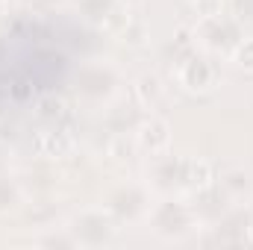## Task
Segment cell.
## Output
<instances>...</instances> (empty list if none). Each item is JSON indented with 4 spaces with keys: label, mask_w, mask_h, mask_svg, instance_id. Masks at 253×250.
<instances>
[{
    "label": "cell",
    "mask_w": 253,
    "mask_h": 250,
    "mask_svg": "<svg viewBox=\"0 0 253 250\" xmlns=\"http://www.w3.org/2000/svg\"><path fill=\"white\" fill-rule=\"evenodd\" d=\"M138 138H141V144H144L147 150H162V147L171 141V132H168V124H165V121L150 118V121H144V124H141Z\"/></svg>",
    "instance_id": "6da1fadb"
},
{
    "label": "cell",
    "mask_w": 253,
    "mask_h": 250,
    "mask_svg": "<svg viewBox=\"0 0 253 250\" xmlns=\"http://www.w3.org/2000/svg\"><path fill=\"white\" fill-rule=\"evenodd\" d=\"M180 80H183V85H189V88H209V85H212V80H215V74H212L209 62L194 59V62H186Z\"/></svg>",
    "instance_id": "7a4b0ae2"
},
{
    "label": "cell",
    "mask_w": 253,
    "mask_h": 250,
    "mask_svg": "<svg viewBox=\"0 0 253 250\" xmlns=\"http://www.w3.org/2000/svg\"><path fill=\"white\" fill-rule=\"evenodd\" d=\"M68 147H71V141L62 138L59 132H39L36 141H33V150L39 156H62Z\"/></svg>",
    "instance_id": "3957f363"
},
{
    "label": "cell",
    "mask_w": 253,
    "mask_h": 250,
    "mask_svg": "<svg viewBox=\"0 0 253 250\" xmlns=\"http://www.w3.org/2000/svg\"><path fill=\"white\" fill-rule=\"evenodd\" d=\"M191 186H197V188H206L209 183H212V168L206 165V162H194L191 165Z\"/></svg>",
    "instance_id": "277c9868"
},
{
    "label": "cell",
    "mask_w": 253,
    "mask_h": 250,
    "mask_svg": "<svg viewBox=\"0 0 253 250\" xmlns=\"http://www.w3.org/2000/svg\"><path fill=\"white\" fill-rule=\"evenodd\" d=\"M156 94H159V80H156V77H144V80L138 83V97L147 103V100H153Z\"/></svg>",
    "instance_id": "5b68a950"
},
{
    "label": "cell",
    "mask_w": 253,
    "mask_h": 250,
    "mask_svg": "<svg viewBox=\"0 0 253 250\" xmlns=\"http://www.w3.org/2000/svg\"><path fill=\"white\" fill-rule=\"evenodd\" d=\"M194 6H197L200 15H206V18H215V15L221 12V0H197Z\"/></svg>",
    "instance_id": "8992f818"
},
{
    "label": "cell",
    "mask_w": 253,
    "mask_h": 250,
    "mask_svg": "<svg viewBox=\"0 0 253 250\" xmlns=\"http://www.w3.org/2000/svg\"><path fill=\"white\" fill-rule=\"evenodd\" d=\"M236 59H239V62L245 65V68H253V42H245V44L239 47Z\"/></svg>",
    "instance_id": "52a82bcc"
},
{
    "label": "cell",
    "mask_w": 253,
    "mask_h": 250,
    "mask_svg": "<svg viewBox=\"0 0 253 250\" xmlns=\"http://www.w3.org/2000/svg\"><path fill=\"white\" fill-rule=\"evenodd\" d=\"M251 239H253V227H251Z\"/></svg>",
    "instance_id": "ba28073f"
}]
</instances>
